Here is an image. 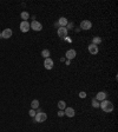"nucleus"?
Segmentation results:
<instances>
[{"instance_id": "nucleus-16", "label": "nucleus", "mask_w": 118, "mask_h": 132, "mask_svg": "<svg viewBox=\"0 0 118 132\" xmlns=\"http://www.w3.org/2000/svg\"><path fill=\"white\" fill-rule=\"evenodd\" d=\"M58 107H59V110L64 111L67 106H66V103H65L64 100H59V102H58Z\"/></svg>"}, {"instance_id": "nucleus-5", "label": "nucleus", "mask_w": 118, "mask_h": 132, "mask_svg": "<svg viewBox=\"0 0 118 132\" xmlns=\"http://www.w3.org/2000/svg\"><path fill=\"white\" fill-rule=\"evenodd\" d=\"M53 66H54V62H53V60H52L51 58L44 59V67H45L46 70H52V69H53Z\"/></svg>"}, {"instance_id": "nucleus-15", "label": "nucleus", "mask_w": 118, "mask_h": 132, "mask_svg": "<svg viewBox=\"0 0 118 132\" xmlns=\"http://www.w3.org/2000/svg\"><path fill=\"white\" fill-rule=\"evenodd\" d=\"M31 107H32L33 110H38L39 109V100H37V99L32 100L31 102Z\"/></svg>"}, {"instance_id": "nucleus-12", "label": "nucleus", "mask_w": 118, "mask_h": 132, "mask_svg": "<svg viewBox=\"0 0 118 132\" xmlns=\"http://www.w3.org/2000/svg\"><path fill=\"white\" fill-rule=\"evenodd\" d=\"M87 50H89V52L91 53V54H97V53L99 52L98 46H97V45H93V44H90L89 47H87Z\"/></svg>"}, {"instance_id": "nucleus-8", "label": "nucleus", "mask_w": 118, "mask_h": 132, "mask_svg": "<svg viewBox=\"0 0 118 132\" xmlns=\"http://www.w3.org/2000/svg\"><path fill=\"white\" fill-rule=\"evenodd\" d=\"M76 55H77V52H76L73 48H71V50H67V51H66V53H65V57L67 58V60H72V59H75Z\"/></svg>"}, {"instance_id": "nucleus-26", "label": "nucleus", "mask_w": 118, "mask_h": 132, "mask_svg": "<svg viewBox=\"0 0 118 132\" xmlns=\"http://www.w3.org/2000/svg\"><path fill=\"white\" fill-rule=\"evenodd\" d=\"M0 38H1V33H0Z\"/></svg>"}, {"instance_id": "nucleus-19", "label": "nucleus", "mask_w": 118, "mask_h": 132, "mask_svg": "<svg viewBox=\"0 0 118 132\" xmlns=\"http://www.w3.org/2000/svg\"><path fill=\"white\" fill-rule=\"evenodd\" d=\"M91 105H92V107H95V109H98V107H99V102L96 100V99H93L92 102H91Z\"/></svg>"}, {"instance_id": "nucleus-18", "label": "nucleus", "mask_w": 118, "mask_h": 132, "mask_svg": "<svg viewBox=\"0 0 118 132\" xmlns=\"http://www.w3.org/2000/svg\"><path fill=\"white\" fill-rule=\"evenodd\" d=\"M41 55H43V57H44V59L50 58V50H47V48H45V50H43V51H41Z\"/></svg>"}, {"instance_id": "nucleus-17", "label": "nucleus", "mask_w": 118, "mask_h": 132, "mask_svg": "<svg viewBox=\"0 0 118 132\" xmlns=\"http://www.w3.org/2000/svg\"><path fill=\"white\" fill-rule=\"evenodd\" d=\"M100 43H102V38H100V37H93L92 38V43H91V44L97 45V46H98Z\"/></svg>"}, {"instance_id": "nucleus-3", "label": "nucleus", "mask_w": 118, "mask_h": 132, "mask_svg": "<svg viewBox=\"0 0 118 132\" xmlns=\"http://www.w3.org/2000/svg\"><path fill=\"white\" fill-rule=\"evenodd\" d=\"M30 27H31V29H33V31H36V32H39V31H41V28H43V25H41L39 21H37V20H33L32 22H30Z\"/></svg>"}, {"instance_id": "nucleus-21", "label": "nucleus", "mask_w": 118, "mask_h": 132, "mask_svg": "<svg viewBox=\"0 0 118 132\" xmlns=\"http://www.w3.org/2000/svg\"><path fill=\"white\" fill-rule=\"evenodd\" d=\"M29 114H30V116H31L32 118H34V117H36V114H37L36 110H33V109H31V110H30V112H29Z\"/></svg>"}, {"instance_id": "nucleus-6", "label": "nucleus", "mask_w": 118, "mask_h": 132, "mask_svg": "<svg viewBox=\"0 0 118 132\" xmlns=\"http://www.w3.org/2000/svg\"><path fill=\"white\" fill-rule=\"evenodd\" d=\"M20 31H21L22 33H27L31 29V27H30V22L29 21H21L20 22Z\"/></svg>"}, {"instance_id": "nucleus-1", "label": "nucleus", "mask_w": 118, "mask_h": 132, "mask_svg": "<svg viewBox=\"0 0 118 132\" xmlns=\"http://www.w3.org/2000/svg\"><path fill=\"white\" fill-rule=\"evenodd\" d=\"M99 107L104 111V112H106V113H110V112L113 111V104L111 103L110 100H107V99H105V100H103V102H100Z\"/></svg>"}, {"instance_id": "nucleus-25", "label": "nucleus", "mask_w": 118, "mask_h": 132, "mask_svg": "<svg viewBox=\"0 0 118 132\" xmlns=\"http://www.w3.org/2000/svg\"><path fill=\"white\" fill-rule=\"evenodd\" d=\"M54 26H56V27H58V28L60 27V26H59V24H58V21H57V22H54Z\"/></svg>"}, {"instance_id": "nucleus-13", "label": "nucleus", "mask_w": 118, "mask_h": 132, "mask_svg": "<svg viewBox=\"0 0 118 132\" xmlns=\"http://www.w3.org/2000/svg\"><path fill=\"white\" fill-rule=\"evenodd\" d=\"M67 22H68V20L65 18V17H60V18H59V20H58V24H59V26H60V27H66Z\"/></svg>"}, {"instance_id": "nucleus-23", "label": "nucleus", "mask_w": 118, "mask_h": 132, "mask_svg": "<svg viewBox=\"0 0 118 132\" xmlns=\"http://www.w3.org/2000/svg\"><path fill=\"white\" fill-rule=\"evenodd\" d=\"M64 111H61V110H59V112H58V117H63L64 116Z\"/></svg>"}, {"instance_id": "nucleus-7", "label": "nucleus", "mask_w": 118, "mask_h": 132, "mask_svg": "<svg viewBox=\"0 0 118 132\" xmlns=\"http://www.w3.org/2000/svg\"><path fill=\"white\" fill-rule=\"evenodd\" d=\"M92 27V22L90 21V20H83L82 22H80V28L84 29V31H87V29H90Z\"/></svg>"}, {"instance_id": "nucleus-11", "label": "nucleus", "mask_w": 118, "mask_h": 132, "mask_svg": "<svg viewBox=\"0 0 118 132\" xmlns=\"http://www.w3.org/2000/svg\"><path fill=\"white\" fill-rule=\"evenodd\" d=\"M64 113H65V116H67L68 118H72V117H75L76 111L73 107H66L64 110Z\"/></svg>"}, {"instance_id": "nucleus-20", "label": "nucleus", "mask_w": 118, "mask_h": 132, "mask_svg": "<svg viewBox=\"0 0 118 132\" xmlns=\"http://www.w3.org/2000/svg\"><path fill=\"white\" fill-rule=\"evenodd\" d=\"M73 27H75V25H73V22H67V25H66V29H73Z\"/></svg>"}, {"instance_id": "nucleus-4", "label": "nucleus", "mask_w": 118, "mask_h": 132, "mask_svg": "<svg viewBox=\"0 0 118 132\" xmlns=\"http://www.w3.org/2000/svg\"><path fill=\"white\" fill-rule=\"evenodd\" d=\"M57 34H58V37L61 38V39H64V38L67 37V34H68V31L66 29V27H59L57 31Z\"/></svg>"}, {"instance_id": "nucleus-9", "label": "nucleus", "mask_w": 118, "mask_h": 132, "mask_svg": "<svg viewBox=\"0 0 118 132\" xmlns=\"http://www.w3.org/2000/svg\"><path fill=\"white\" fill-rule=\"evenodd\" d=\"M12 34H13V31L11 28H5L3 32H1V38H4V39H8V38L12 37Z\"/></svg>"}, {"instance_id": "nucleus-22", "label": "nucleus", "mask_w": 118, "mask_h": 132, "mask_svg": "<svg viewBox=\"0 0 118 132\" xmlns=\"http://www.w3.org/2000/svg\"><path fill=\"white\" fill-rule=\"evenodd\" d=\"M79 97L80 98H86V92H84V91L79 92Z\"/></svg>"}, {"instance_id": "nucleus-14", "label": "nucleus", "mask_w": 118, "mask_h": 132, "mask_svg": "<svg viewBox=\"0 0 118 132\" xmlns=\"http://www.w3.org/2000/svg\"><path fill=\"white\" fill-rule=\"evenodd\" d=\"M20 17H21L22 21H27L30 19V13L27 11H22L21 13H20Z\"/></svg>"}, {"instance_id": "nucleus-24", "label": "nucleus", "mask_w": 118, "mask_h": 132, "mask_svg": "<svg viewBox=\"0 0 118 132\" xmlns=\"http://www.w3.org/2000/svg\"><path fill=\"white\" fill-rule=\"evenodd\" d=\"M65 62H66V65H70V64H71V60H65Z\"/></svg>"}, {"instance_id": "nucleus-2", "label": "nucleus", "mask_w": 118, "mask_h": 132, "mask_svg": "<svg viewBox=\"0 0 118 132\" xmlns=\"http://www.w3.org/2000/svg\"><path fill=\"white\" fill-rule=\"evenodd\" d=\"M46 119H47V114L38 109V112H37L36 117L33 118V121H34V123H44Z\"/></svg>"}, {"instance_id": "nucleus-10", "label": "nucleus", "mask_w": 118, "mask_h": 132, "mask_svg": "<svg viewBox=\"0 0 118 132\" xmlns=\"http://www.w3.org/2000/svg\"><path fill=\"white\" fill-rule=\"evenodd\" d=\"M106 97H107V94H106V92H104V91H100V92H98L96 94V100H98V102H103V100H105L106 99Z\"/></svg>"}]
</instances>
